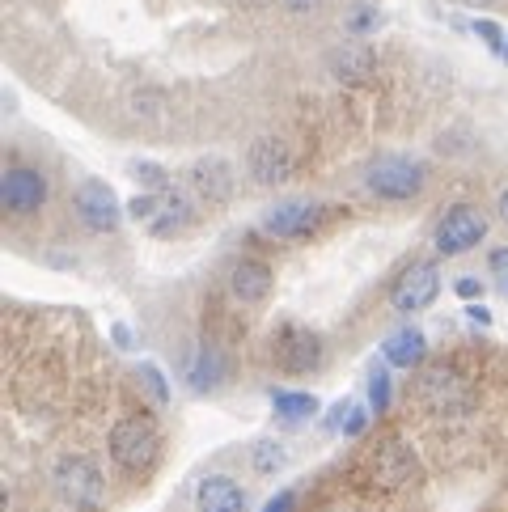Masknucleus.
I'll return each mask as SVG.
<instances>
[{
    "instance_id": "f257e3e1",
    "label": "nucleus",
    "mask_w": 508,
    "mask_h": 512,
    "mask_svg": "<svg viewBox=\"0 0 508 512\" xmlns=\"http://www.w3.org/2000/svg\"><path fill=\"white\" fill-rule=\"evenodd\" d=\"M51 483H56L60 500L72 504L77 512H94L106 504V483L85 453H64L56 462V470H51Z\"/></svg>"
},
{
    "instance_id": "f03ea898",
    "label": "nucleus",
    "mask_w": 508,
    "mask_h": 512,
    "mask_svg": "<svg viewBox=\"0 0 508 512\" xmlns=\"http://www.w3.org/2000/svg\"><path fill=\"white\" fill-rule=\"evenodd\" d=\"M161 453V436L144 415H127L111 428V457L127 470H149Z\"/></svg>"
},
{
    "instance_id": "7ed1b4c3",
    "label": "nucleus",
    "mask_w": 508,
    "mask_h": 512,
    "mask_svg": "<svg viewBox=\"0 0 508 512\" xmlns=\"http://www.w3.org/2000/svg\"><path fill=\"white\" fill-rule=\"evenodd\" d=\"M365 187L377 195V199H411L424 191V166L411 157H377L369 174H365Z\"/></svg>"
},
{
    "instance_id": "20e7f679",
    "label": "nucleus",
    "mask_w": 508,
    "mask_h": 512,
    "mask_svg": "<svg viewBox=\"0 0 508 512\" xmlns=\"http://www.w3.org/2000/svg\"><path fill=\"white\" fill-rule=\"evenodd\" d=\"M487 237V216L470 204H458L445 212V221L437 225V250L441 254H466Z\"/></svg>"
},
{
    "instance_id": "39448f33",
    "label": "nucleus",
    "mask_w": 508,
    "mask_h": 512,
    "mask_svg": "<svg viewBox=\"0 0 508 512\" xmlns=\"http://www.w3.org/2000/svg\"><path fill=\"white\" fill-rule=\"evenodd\" d=\"M441 292V271L437 263H411L403 271V280L394 284L390 292V305L398 309V314H420V309H428L432 301H437Z\"/></svg>"
},
{
    "instance_id": "423d86ee",
    "label": "nucleus",
    "mask_w": 508,
    "mask_h": 512,
    "mask_svg": "<svg viewBox=\"0 0 508 512\" xmlns=\"http://www.w3.org/2000/svg\"><path fill=\"white\" fill-rule=\"evenodd\" d=\"M72 204H77V216L94 233H111L123 221V208H119V199L106 182H81L77 195H72Z\"/></svg>"
},
{
    "instance_id": "0eeeda50",
    "label": "nucleus",
    "mask_w": 508,
    "mask_h": 512,
    "mask_svg": "<svg viewBox=\"0 0 508 512\" xmlns=\"http://www.w3.org/2000/svg\"><path fill=\"white\" fill-rule=\"evenodd\" d=\"M0 199H5V212H13V216L39 212L47 204V178L39 170L13 166V170H5V182H0Z\"/></svg>"
},
{
    "instance_id": "6e6552de",
    "label": "nucleus",
    "mask_w": 508,
    "mask_h": 512,
    "mask_svg": "<svg viewBox=\"0 0 508 512\" xmlns=\"http://www.w3.org/2000/svg\"><path fill=\"white\" fill-rule=\"evenodd\" d=\"M318 221H322L318 204H310V199H288V204H276L263 216V233L293 242V237H310L318 229Z\"/></svg>"
},
{
    "instance_id": "1a4fd4ad",
    "label": "nucleus",
    "mask_w": 508,
    "mask_h": 512,
    "mask_svg": "<svg viewBox=\"0 0 508 512\" xmlns=\"http://www.w3.org/2000/svg\"><path fill=\"white\" fill-rule=\"evenodd\" d=\"M276 360L284 373H310L322 360V343H318V335L305 331V326H284L276 335Z\"/></svg>"
},
{
    "instance_id": "9d476101",
    "label": "nucleus",
    "mask_w": 508,
    "mask_h": 512,
    "mask_svg": "<svg viewBox=\"0 0 508 512\" xmlns=\"http://www.w3.org/2000/svg\"><path fill=\"white\" fill-rule=\"evenodd\" d=\"M233 166L225 157H199L191 166V187L208 199V204H229L233 199Z\"/></svg>"
},
{
    "instance_id": "9b49d317",
    "label": "nucleus",
    "mask_w": 508,
    "mask_h": 512,
    "mask_svg": "<svg viewBox=\"0 0 508 512\" xmlns=\"http://www.w3.org/2000/svg\"><path fill=\"white\" fill-rule=\"evenodd\" d=\"M250 166V178L263 182V187H280V182H288V174H293V157H288V149L280 140H259L246 157Z\"/></svg>"
},
{
    "instance_id": "f8f14e48",
    "label": "nucleus",
    "mask_w": 508,
    "mask_h": 512,
    "mask_svg": "<svg viewBox=\"0 0 508 512\" xmlns=\"http://www.w3.org/2000/svg\"><path fill=\"white\" fill-rule=\"evenodd\" d=\"M191 216H195L191 195H187L183 187H166V191H157V212H153L149 229H153L157 237H170V233H178V229H187Z\"/></svg>"
},
{
    "instance_id": "ddd939ff",
    "label": "nucleus",
    "mask_w": 508,
    "mask_h": 512,
    "mask_svg": "<svg viewBox=\"0 0 508 512\" xmlns=\"http://www.w3.org/2000/svg\"><path fill=\"white\" fill-rule=\"evenodd\" d=\"M428 343H424V331L420 326H398V331L386 335V343H381V356H386L390 369H415V364L424 360Z\"/></svg>"
},
{
    "instance_id": "4468645a",
    "label": "nucleus",
    "mask_w": 508,
    "mask_h": 512,
    "mask_svg": "<svg viewBox=\"0 0 508 512\" xmlns=\"http://www.w3.org/2000/svg\"><path fill=\"white\" fill-rule=\"evenodd\" d=\"M195 504L199 512H246V491L225 474H212V479L199 483Z\"/></svg>"
},
{
    "instance_id": "2eb2a0df",
    "label": "nucleus",
    "mask_w": 508,
    "mask_h": 512,
    "mask_svg": "<svg viewBox=\"0 0 508 512\" xmlns=\"http://www.w3.org/2000/svg\"><path fill=\"white\" fill-rule=\"evenodd\" d=\"M229 288H233V297L246 301V305H259L267 292H271V267L259 263V259H242L238 267H233V276H229Z\"/></svg>"
},
{
    "instance_id": "dca6fc26",
    "label": "nucleus",
    "mask_w": 508,
    "mask_h": 512,
    "mask_svg": "<svg viewBox=\"0 0 508 512\" xmlns=\"http://www.w3.org/2000/svg\"><path fill=\"white\" fill-rule=\"evenodd\" d=\"M271 407L280 411V419H314L318 415V398L314 394H288V390H271Z\"/></svg>"
},
{
    "instance_id": "f3484780",
    "label": "nucleus",
    "mask_w": 508,
    "mask_h": 512,
    "mask_svg": "<svg viewBox=\"0 0 508 512\" xmlns=\"http://www.w3.org/2000/svg\"><path fill=\"white\" fill-rule=\"evenodd\" d=\"M335 72L343 81H365L369 72H373V51L369 47H343L339 56H335Z\"/></svg>"
},
{
    "instance_id": "a211bd4d",
    "label": "nucleus",
    "mask_w": 508,
    "mask_h": 512,
    "mask_svg": "<svg viewBox=\"0 0 508 512\" xmlns=\"http://www.w3.org/2000/svg\"><path fill=\"white\" fill-rule=\"evenodd\" d=\"M221 356H216L212 352V347H199V352H195V364H191V386L195 390H212L216 386V381H221Z\"/></svg>"
},
{
    "instance_id": "6ab92c4d",
    "label": "nucleus",
    "mask_w": 508,
    "mask_h": 512,
    "mask_svg": "<svg viewBox=\"0 0 508 512\" xmlns=\"http://www.w3.org/2000/svg\"><path fill=\"white\" fill-rule=\"evenodd\" d=\"M254 470L259 474H276V470H284L288 466V453H284V445H276V441H259L254 445Z\"/></svg>"
},
{
    "instance_id": "aec40b11",
    "label": "nucleus",
    "mask_w": 508,
    "mask_h": 512,
    "mask_svg": "<svg viewBox=\"0 0 508 512\" xmlns=\"http://www.w3.org/2000/svg\"><path fill=\"white\" fill-rule=\"evenodd\" d=\"M369 407L381 415L390 407V377H386V369H373L369 373Z\"/></svg>"
},
{
    "instance_id": "412c9836",
    "label": "nucleus",
    "mask_w": 508,
    "mask_h": 512,
    "mask_svg": "<svg viewBox=\"0 0 508 512\" xmlns=\"http://www.w3.org/2000/svg\"><path fill=\"white\" fill-rule=\"evenodd\" d=\"M132 174L144 178V187H149V191H166V187H174L170 174L161 170V166H153V161H132Z\"/></svg>"
},
{
    "instance_id": "4be33fe9",
    "label": "nucleus",
    "mask_w": 508,
    "mask_h": 512,
    "mask_svg": "<svg viewBox=\"0 0 508 512\" xmlns=\"http://www.w3.org/2000/svg\"><path fill=\"white\" fill-rule=\"evenodd\" d=\"M153 212H157V191H144L127 204V216H132V221H144V225L153 221Z\"/></svg>"
},
{
    "instance_id": "5701e85b",
    "label": "nucleus",
    "mask_w": 508,
    "mask_h": 512,
    "mask_svg": "<svg viewBox=\"0 0 508 512\" xmlns=\"http://www.w3.org/2000/svg\"><path fill=\"white\" fill-rule=\"evenodd\" d=\"M140 377L149 381V390H153V398H157V402H166V398H170V386H166V377H161L157 364L144 360V364H140Z\"/></svg>"
},
{
    "instance_id": "b1692460",
    "label": "nucleus",
    "mask_w": 508,
    "mask_h": 512,
    "mask_svg": "<svg viewBox=\"0 0 508 512\" xmlns=\"http://www.w3.org/2000/svg\"><path fill=\"white\" fill-rule=\"evenodd\" d=\"M475 34H479V39L487 43V47H492V51H500V56H504V34H500V26L496 22H487V17H483V22H475Z\"/></svg>"
},
{
    "instance_id": "393cba45",
    "label": "nucleus",
    "mask_w": 508,
    "mask_h": 512,
    "mask_svg": "<svg viewBox=\"0 0 508 512\" xmlns=\"http://www.w3.org/2000/svg\"><path fill=\"white\" fill-rule=\"evenodd\" d=\"M487 267H492V276H496V284L508 292V246H500V250H492V259H487Z\"/></svg>"
},
{
    "instance_id": "a878e982",
    "label": "nucleus",
    "mask_w": 508,
    "mask_h": 512,
    "mask_svg": "<svg viewBox=\"0 0 508 512\" xmlns=\"http://www.w3.org/2000/svg\"><path fill=\"white\" fill-rule=\"evenodd\" d=\"M365 424H369V411L365 407H352L348 411V424H343V436H360V432H365Z\"/></svg>"
},
{
    "instance_id": "bb28decb",
    "label": "nucleus",
    "mask_w": 508,
    "mask_h": 512,
    "mask_svg": "<svg viewBox=\"0 0 508 512\" xmlns=\"http://www.w3.org/2000/svg\"><path fill=\"white\" fill-rule=\"evenodd\" d=\"M453 288H458V297H466V301H475V297H483V284L475 280V276H462L458 284H453Z\"/></svg>"
},
{
    "instance_id": "cd10ccee",
    "label": "nucleus",
    "mask_w": 508,
    "mask_h": 512,
    "mask_svg": "<svg viewBox=\"0 0 508 512\" xmlns=\"http://www.w3.org/2000/svg\"><path fill=\"white\" fill-rule=\"evenodd\" d=\"M348 26H352L356 34H360V30H369V26H377V13H373V9H356Z\"/></svg>"
},
{
    "instance_id": "c85d7f7f",
    "label": "nucleus",
    "mask_w": 508,
    "mask_h": 512,
    "mask_svg": "<svg viewBox=\"0 0 508 512\" xmlns=\"http://www.w3.org/2000/svg\"><path fill=\"white\" fill-rule=\"evenodd\" d=\"M293 504H297V500H293V491H280L276 500H267L263 512H293Z\"/></svg>"
},
{
    "instance_id": "c756f323",
    "label": "nucleus",
    "mask_w": 508,
    "mask_h": 512,
    "mask_svg": "<svg viewBox=\"0 0 508 512\" xmlns=\"http://www.w3.org/2000/svg\"><path fill=\"white\" fill-rule=\"evenodd\" d=\"M470 322H475V326H487V322H492V309H487V305H470V314H466Z\"/></svg>"
},
{
    "instance_id": "7c9ffc66",
    "label": "nucleus",
    "mask_w": 508,
    "mask_h": 512,
    "mask_svg": "<svg viewBox=\"0 0 508 512\" xmlns=\"http://www.w3.org/2000/svg\"><path fill=\"white\" fill-rule=\"evenodd\" d=\"M318 5H322V0H284V9H293V13H310Z\"/></svg>"
},
{
    "instance_id": "2f4dec72",
    "label": "nucleus",
    "mask_w": 508,
    "mask_h": 512,
    "mask_svg": "<svg viewBox=\"0 0 508 512\" xmlns=\"http://www.w3.org/2000/svg\"><path fill=\"white\" fill-rule=\"evenodd\" d=\"M115 343H119V347L132 343V335H127V326H115Z\"/></svg>"
},
{
    "instance_id": "473e14b6",
    "label": "nucleus",
    "mask_w": 508,
    "mask_h": 512,
    "mask_svg": "<svg viewBox=\"0 0 508 512\" xmlns=\"http://www.w3.org/2000/svg\"><path fill=\"white\" fill-rule=\"evenodd\" d=\"M500 221L508 225V191H500Z\"/></svg>"
},
{
    "instance_id": "72a5a7b5",
    "label": "nucleus",
    "mask_w": 508,
    "mask_h": 512,
    "mask_svg": "<svg viewBox=\"0 0 508 512\" xmlns=\"http://www.w3.org/2000/svg\"><path fill=\"white\" fill-rule=\"evenodd\" d=\"M504 60H508V43H504Z\"/></svg>"
},
{
    "instance_id": "f704fd0d",
    "label": "nucleus",
    "mask_w": 508,
    "mask_h": 512,
    "mask_svg": "<svg viewBox=\"0 0 508 512\" xmlns=\"http://www.w3.org/2000/svg\"><path fill=\"white\" fill-rule=\"evenodd\" d=\"M475 5H487V0H475Z\"/></svg>"
}]
</instances>
